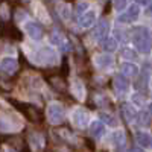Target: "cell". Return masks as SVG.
<instances>
[{
  "instance_id": "cell-12",
  "label": "cell",
  "mask_w": 152,
  "mask_h": 152,
  "mask_svg": "<svg viewBox=\"0 0 152 152\" xmlns=\"http://www.w3.org/2000/svg\"><path fill=\"white\" fill-rule=\"evenodd\" d=\"M94 62H96V66L100 67V69H104V67H108L113 64V56L110 53H102V55H97L94 58Z\"/></svg>"
},
{
  "instance_id": "cell-26",
  "label": "cell",
  "mask_w": 152,
  "mask_h": 152,
  "mask_svg": "<svg viewBox=\"0 0 152 152\" xmlns=\"http://www.w3.org/2000/svg\"><path fill=\"white\" fill-rule=\"evenodd\" d=\"M114 6H116V9L122 11L126 6V0H114Z\"/></svg>"
},
{
  "instance_id": "cell-1",
  "label": "cell",
  "mask_w": 152,
  "mask_h": 152,
  "mask_svg": "<svg viewBox=\"0 0 152 152\" xmlns=\"http://www.w3.org/2000/svg\"><path fill=\"white\" fill-rule=\"evenodd\" d=\"M132 41L135 47L143 53H148L151 50V35L146 28H135L132 31Z\"/></svg>"
},
{
  "instance_id": "cell-22",
  "label": "cell",
  "mask_w": 152,
  "mask_h": 152,
  "mask_svg": "<svg viewBox=\"0 0 152 152\" xmlns=\"http://www.w3.org/2000/svg\"><path fill=\"white\" fill-rule=\"evenodd\" d=\"M149 116H151V114L146 113V111L140 113V114H138V123H140L142 126H148L149 125Z\"/></svg>"
},
{
  "instance_id": "cell-10",
  "label": "cell",
  "mask_w": 152,
  "mask_h": 152,
  "mask_svg": "<svg viewBox=\"0 0 152 152\" xmlns=\"http://www.w3.org/2000/svg\"><path fill=\"white\" fill-rule=\"evenodd\" d=\"M94 24V12H87L82 14V17L79 18V28L81 29H88Z\"/></svg>"
},
{
  "instance_id": "cell-5",
  "label": "cell",
  "mask_w": 152,
  "mask_h": 152,
  "mask_svg": "<svg viewBox=\"0 0 152 152\" xmlns=\"http://www.w3.org/2000/svg\"><path fill=\"white\" fill-rule=\"evenodd\" d=\"M24 31L28 32V35L32 38V40H40L41 35H43L41 28L38 26L37 23H34V21H28L26 24H24Z\"/></svg>"
},
{
  "instance_id": "cell-21",
  "label": "cell",
  "mask_w": 152,
  "mask_h": 152,
  "mask_svg": "<svg viewBox=\"0 0 152 152\" xmlns=\"http://www.w3.org/2000/svg\"><path fill=\"white\" fill-rule=\"evenodd\" d=\"M35 12L38 14V17H40L43 21H49V17H47V11L41 6V5H37L35 6Z\"/></svg>"
},
{
  "instance_id": "cell-9",
  "label": "cell",
  "mask_w": 152,
  "mask_h": 152,
  "mask_svg": "<svg viewBox=\"0 0 152 152\" xmlns=\"http://www.w3.org/2000/svg\"><path fill=\"white\" fill-rule=\"evenodd\" d=\"M107 32H108V21L107 20H100L97 23V26L94 28V38L97 40H104L107 37Z\"/></svg>"
},
{
  "instance_id": "cell-28",
  "label": "cell",
  "mask_w": 152,
  "mask_h": 152,
  "mask_svg": "<svg viewBox=\"0 0 152 152\" xmlns=\"http://www.w3.org/2000/svg\"><path fill=\"white\" fill-rule=\"evenodd\" d=\"M132 99H134V102H135V104H143V97H142L140 94H134Z\"/></svg>"
},
{
  "instance_id": "cell-27",
  "label": "cell",
  "mask_w": 152,
  "mask_h": 152,
  "mask_svg": "<svg viewBox=\"0 0 152 152\" xmlns=\"http://www.w3.org/2000/svg\"><path fill=\"white\" fill-rule=\"evenodd\" d=\"M6 9H8V5H2V8H0V14H2V18H8Z\"/></svg>"
},
{
  "instance_id": "cell-14",
  "label": "cell",
  "mask_w": 152,
  "mask_h": 152,
  "mask_svg": "<svg viewBox=\"0 0 152 152\" xmlns=\"http://www.w3.org/2000/svg\"><path fill=\"white\" fill-rule=\"evenodd\" d=\"M122 111H123V116H125L126 122H132V120L135 119V116H137L135 110H134L129 104H125V105L122 107Z\"/></svg>"
},
{
  "instance_id": "cell-17",
  "label": "cell",
  "mask_w": 152,
  "mask_h": 152,
  "mask_svg": "<svg viewBox=\"0 0 152 152\" xmlns=\"http://www.w3.org/2000/svg\"><path fill=\"white\" fill-rule=\"evenodd\" d=\"M31 143H32V146L35 148V149H41L43 146H44V138L40 135V134H32L31 135Z\"/></svg>"
},
{
  "instance_id": "cell-16",
  "label": "cell",
  "mask_w": 152,
  "mask_h": 152,
  "mask_svg": "<svg viewBox=\"0 0 152 152\" xmlns=\"http://www.w3.org/2000/svg\"><path fill=\"white\" fill-rule=\"evenodd\" d=\"M135 138H137L138 145L143 146V148H146V146H149V145H151V137H149V134H148V132H137Z\"/></svg>"
},
{
  "instance_id": "cell-23",
  "label": "cell",
  "mask_w": 152,
  "mask_h": 152,
  "mask_svg": "<svg viewBox=\"0 0 152 152\" xmlns=\"http://www.w3.org/2000/svg\"><path fill=\"white\" fill-rule=\"evenodd\" d=\"M114 143H116L117 146H123L125 145V134L122 131L114 132Z\"/></svg>"
},
{
  "instance_id": "cell-8",
  "label": "cell",
  "mask_w": 152,
  "mask_h": 152,
  "mask_svg": "<svg viewBox=\"0 0 152 152\" xmlns=\"http://www.w3.org/2000/svg\"><path fill=\"white\" fill-rule=\"evenodd\" d=\"M18 64L14 58H5L2 62H0V70H3L6 73H14L17 70Z\"/></svg>"
},
{
  "instance_id": "cell-25",
  "label": "cell",
  "mask_w": 152,
  "mask_h": 152,
  "mask_svg": "<svg viewBox=\"0 0 152 152\" xmlns=\"http://www.w3.org/2000/svg\"><path fill=\"white\" fill-rule=\"evenodd\" d=\"M122 56L126 58V59H134V58H135V53L132 52L131 49H125L123 52H122Z\"/></svg>"
},
{
  "instance_id": "cell-2",
  "label": "cell",
  "mask_w": 152,
  "mask_h": 152,
  "mask_svg": "<svg viewBox=\"0 0 152 152\" xmlns=\"http://www.w3.org/2000/svg\"><path fill=\"white\" fill-rule=\"evenodd\" d=\"M47 119L53 125L61 123L62 119H64V110H62V107L59 104H50L47 107Z\"/></svg>"
},
{
  "instance_id": "cell-32",
  "label": "cell",
  "mask_w": 152,
  "mask_h": 152,
  "mask_svg": "<svg viewBox=\"0 0 152 152\" xmlns=\"http://www.w3.org/2000/svg\"><path fill=\"white\" fill-rule=\"evenodd\" d=\"M149 114H151V116H152V104L149 105Z\"/></svg>"
},
{
  "instance_id": "cell-13",
  "label": "cell",
  "mask_w": 152,
  "mask_h": 152,
  "mask_svg": "<svg viewBox=\"0 0 152 152\" xmlns=\"http://www.w3.org/2000/svg\"><path fill=\"white\" fill-rule=\"evenodd\" d=\"M90 132H91V135H93L94 138H100V137L104 135V132H105L104 123H102V122H93L91 126H90Z\"/></svg>"
},
{
  "instance_id": "cell-30",
  "label": "cell",
  "mask_w": 152,
  "mask_h": 152,
  "mask_svg": "<svg viewBox=\"0 0 152 152\" xmlns=\"http://www.w3.org/2000/svg\"><path fill=\"white\" fill-rule=\"evenodd\" d=\"M146 14H148L149 17H152V3H151V5H149V8L146 9Z\"/></svg>"
},
{
  "instance_id": "cell-19",
  "label": "cell",
  "mask_w": 152,
  "mask_h": 152,
  "mask_svg": "<svg viewBox=\"0 0 152 152\" xmlns=\"http://www.w3.org/2000/svg\"><path fill=\"white\" fill-rule=\"evenodd\" d=\"M104 49L107 50L108 53L114 52V50L117 49V41L114 40V38H107V40H105V43H104Z\"/></svg>"
},
{
  "instance_id": "cell-15",
  "label": "cell",
  "mask_w": 152,
  "mask_h": 152,
  "mask_svg": "<svg viewBox=\"0 0 152 152\" xmlns=\"http://www.w3.org/2000/svg\"><path fill=\"white\" fill-rule=\"evenodd\" d=\"M122 72L125 76H129V78H134V76L138 75V69L134 64H123L122 66Z\"/></svg>"
},
{
  "instance_id": "cell-6",
  "label": "cell",
  "mask_w": 152,
  "mask_h": 152,
  "mask_svg": "<svg viewBox=\"0 0 152 152\" xmlns=\"http://www.w3.org/2000/svg\"><path fill=\"white\" fill-rule=\"evenodd\" d=\"M138 14H140L138 6H137V5H132V6L128 9V12H125V14H122V15L119 17V21H120V23H131V21L137 20Z\"/></svg>"
},
{
  "instance_id": "cell-4",
  "label": "cell",
  "mask_w": 152,
  "mask_h": 152,
  "mask_svg": "<svg viewBox=\"0 0 152 152\" xmlns=\"http://www.w3.org/2000/svg\"><path fill=\"white\" fill-rule=\"evenodd\" d=\"M58 61V56L55 53V50L52 49H41L40 52V62H44V64H55V62Z\"/></svg>"
},
{
  "instance_id": "cell-7",
  "label": "cell",
  "mask_w": 152,
  "mask_h": 152,
  "mask_svg": "<svg viewBox=\"0 0 152 152\" xmlns=\"http://www.w3.org/2000/svg\"><path fill=\"white\" fill-rule=\"evenodd\" d=\"M72 93L79 100H84V97H85V88H84V84L79 79H73L72 81Z\"/></svg>"
},
{
  "instance_id": "cell-3",
  "label": "cell",
  "mask_w": 152,
  "mask_h": 152,
  "mask_svg": "<svg viewBox=\"0 0 152 152\" xmlns=\"http://www.w3.org/2000/svg\"><path fill=\"white\" fill-rule=\"evenodd\" d=\"M72 119H73V123H75L76 126L82 128V126H85L87 122H88V113H87L85 110H82V108H78V110H75Z\"/></svg>"
},
{
  "instance_id": "cell-29",
  "label": "cell",
  "mask_w": 152,
  "mask_h": 152,
  "mask_svg": "<svg viewBox=\"0 0 152 152\" xmlns=\"http://www.w3.org/2000/svg\"><path fill=\"white\" fill-rule=\"evenodd\" d=\"M151 2V0H135V3H138V5H148Z\"/></svg>"
},
{
  "instance_id": "cell-11",
  "label": "cell",
  "mask_w": 152,
  "mask_h": 152,
  "mask_svg": "<svg viewBox=\"0 0 152 152\" xmlns=\"http://www.w3.org/2000/svg\"><path fill=\"white\" fill-rule=\"evenodd\" d=\"M114 87H116V90H117L119 93H123V91L128 90L129 82H128V79L125 78V75L116 76V79H114Z\"/></svg>"
},
{
  "instance_id": "cell-18",
  "label": "cell",
  "mask_w": 152,
  "mask_h": 152,
  "mask_svg": "<svg viewBox=\"0 0 152 152\" xmlns=\"http://www.w3.org/2000/svg\"><path fill=\"white\" fill-rule=\"evenodd\" d=\"M52 41L55 43V44H58L61 49H64V50H67V40H66V38L64 37H61V35H58V34H53L52 35Z\"/></svg>"
},
{
  "instance_id": "cell-20",
  "label": "cell",
  "mask_w": 152,
  "mask_h": 152,
  "mask_svg": "<svg viewBox=\"0 0 152 152\" xmlns=\"http://www.w3.org/2000/svg\"><path fill=\"white\" fill-rule=\"evenodd\" d=\"M100 117H102V120H104L107 125H110V126H116V125H117L116 117H113L111 114H108V113H102V114H100Z\"/></svg>"
},
{
  "instance_id": "cell-24",
  "label": "cell",
  "mask_w": 152,
  "mask_h": 152,
  "mask_svg": "<svg viewBox=\"0 0 152 152\" xmlns=\"http://www.w3.org/2000/svg\"><path fill=\"white\" fill-rule=\"evenodd\" d=\"M88 2H79L78 5H76V14H84V12L88 9Z\"/></svg>"
},
{
  "instance_id": "cell-31",
  "label": "cell",
  "mask_w": 152,
  "mask_h": 152,
  "mask_svg": "<svg viewBox=\"0 0 152 152\" xmlns=\"http://www.w3.org/2000/svg\"><path fill=\"white\" fill-rule=\"evenodd\" d=\"M129 152H145V151H143V149H140V148H132Z\"/></svg>"
}]
</instances>
